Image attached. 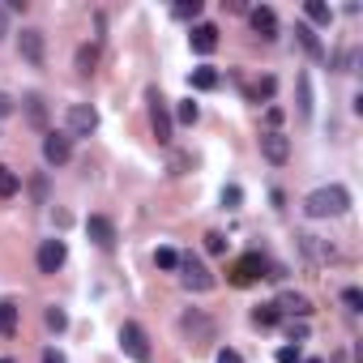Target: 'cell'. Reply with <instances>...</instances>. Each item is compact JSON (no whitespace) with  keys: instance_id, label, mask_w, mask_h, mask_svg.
Returning <instances> with one entry per match:
<instances>
[{"instance_id":"obj_1","label":"cell","mask_w":363,"mask_h":363,"mask_svg":"<svg viewBox=\"0 0 363 363\" xmlns=\"http://www.w3.org/2000/svg\"><path fill=\"white\" fill-rule=\"evenodd\" d=\"M346 210H350V193L342 184H325V189L303 197V214L308 218H342Z\"/></svg>"},{"instance_id":"obj_2","label":"cell","mask_w":363,"mask_h":363,"mask_svg":"<svg viewBox=\"0 0 363 363\" xmlns=\"http://www.w3.org/2000/svg\"><path fill=\"white\" fill-rule=\"evenodd\" d=\"M120 350H124L133 363H150V354H154V350H150V337H145V329H141L137 320H124V325H120Z\"/></svg>"},{"instance_id":"obj_3","label":"cell","mask_w":363,"mask_h":363,"mask_svg":"<svg viewBox=\"0 0 363 363\" xmlns=\"http://www.w3.org/2000/svg\"><path fill=\"white\" fill-rule=\"evenodd\" d=\"M257 278H269V261H265L261 252H248V257H240V261L231 265V282H235V286H252Z\"/></svg>"},{"instance_id":"obj_4","label":"cell","mask_w":363,"mask_h":363,"mask_svg":"<svg viewBox=\"0 0 363 363\" xmlns=\"http://www.w3.org/2000/svg\"><path fill=\"white\" fill-rule=\"evenodd\" d=\"M179 282H184V291H210L214 286V274L189 252V257H179Z\"/></svg>"},{"instance_id":"obj_5","label":"cell","mask_w":363,"mask_h":363,"mask_svg":"<svg viewBox=\"0 0 363 363\" xmlns=\"http://www.w3.org/2000/svg\"><path fill=\"white\" fill-rule=\"evenodd\" d=\"M150 124H154V137L158 145H171V107L158 90H150Z\"/></svg>"},{"instance_id":"obj_6","label":"cell","mask_w":363,"mask_h":363,"mask_svg":"<svg viewBox=\"0 0 363 363\" xmlns=\"http://www.w3.org/2000/svg\"><path fill=\"white\" fill-rule=\"evenodd\" d=\"M99 128V111L90 103H73L69 107V137H90Z\"/></svg>"},{"instance_id":"obj_7","label":"cell","mask_w":363,"mask_h":363,"mask_svg":"<svg viewBox=\"0 0 363 363\" xmlns=\"http://www.w3.org/2000/svg\"><path fill=\"white\" fill-rule=\"evenodd\" d=\"M261 154H265L274 167H282V162L291 158V137H286L282 128H269V133H261Z\"/></svg>"},{"instance_id":"obj_8","label":"cell","mask_w":363,"mask_h":363,"mask_svg":"<svg viewBox=\"0 0 363 363\" xmlns=\"http://www.w3.org/2000/svg\"><path fill=\"white\" fill-rule=\"evenodd\" d=\"M35 261H39V274H56V269L69 261V244H65V240H43Z\"/></svg>"},{"instance_id":"obj_9","label":"cell","mask_w":363,"mask_h":363,"mask_svg":"<svg viewBox=\"0 0 363 363\" xmlns=\"http://www.w3.org/2000/svg\"><path fill=\"white\" fill-rule=\"evenodd\" d=\"M295 240H299V248H303V257H308L312 265H329V261H337V248L325 244L320 235H308V231H303V235H295Z\"/></svg>"},{"instance_id":"obj_10","label":"cell","mask_w":363,"mask_h":363,"mask_svg":"<svg viewBox=\"0 0 363 363\" xmlns=\"http://www.w3.org/2000/svg\"><path fill=\"white\" fill-rule=\"evenodd\" d=\"M43 158H48L52 167L69 162V158H73V137H69V133H48V137H43Z\"/></svg>"},{"instance_id":"obj_11","label":"cell","mask_w":363,"mask_h":363,"mask_svg":"<svg viewBox=\"0 0 363 363\" xmlns=\"http://www.w3.org/2000/svg\"><path fill=\"white\" fill-rule=\"evenodd\" d=\"M18 48H22V56H26L35 69H43V60H48V48H43V30H22V35H18Z\"/></svg>"},{"instance_id":"obj_12","label":"cell","mask_w":363,"mask_h":363,"mask_svg":"<svg viewBox=\"0 0 363 363\" xmlns=\"http://www.w3.org/2000/svg\"><path fill=\"white\" fill-rule=\"evenodd\" d=\"M86 235H90V244L111 248V244H116V223L103 218V214H90V218H86Z\"/></svg>"},{"instance_id":"obj_13","label":"cell","mask_w":363,"mask_h":363,"mask_svg":"<svg viewBox=\"0 0 363 363\" xmlns=\"http://www.w3.org/2000/svg\"><path fill=\"white\" fill-rule=\"evenodd\" d=\"M248 22H252V30H257L261 39H278V13H274L269 5H257V9L248 13Z\"/></svg>"},{"instance_id":"obj_14","label":"cell","mask_w":363,"mask_h":363,"mask_svg":"<svg viewBox=\"0 0 363 363\" xmlns=\"http://www.w3.org/2000/svg\"><path fill=\"white\" fill-rule=\"evenodd\" d=\"M189 43H193V52H197V56H210V52L218 48V26L197 22V26H193V35H189Z\"/></svg>"},{"instance_id":"obj_15","label":"cell","mask_w":363,"mask_h":363,"mask_svg":"<svg viewBox=\"0 0 363 363\" xmlns=\"http://www.w3.org/2000/svg\"><path fill=\"white\" fill-rule=\"evenodd\" d=\"M278 312H282V316H299V320H308V316H312V299H308V295L286 291V295L278 299Z\"/></svg>"},{"instance_id":"obj_16","label":"cell","mask_w":363,"mask_h":363,"mask_svg":"<svg viewBox=\"0 0 363 363\" xmlns=\"http://www.w3.org/2000/svg\"><path fill=\"white\" fill-rule=\"evenodd\" d=\"M295 39H299V48H303L312 60H325V56H329V52H325V43L316 39V30H312V26H303V22H299V26H295Z\"/></svg>"},{"instance_id":"obj_17","label":"cell","mask_w":363,"mask_h":363,"mask_svg":"<svg viewBox=\"0 0 363 363\" xmlns=\"http://www.w3.org/2000/svg\"><path fill=\"white\" fill-rule=\"evenodd\" d=\"M189 86H193V90H214V86H218V69H210V65L193 69V73H189Z\"/></svg>"},{"instance_id":"obj_18","label":"cell","mask_w":363,"mask_h":363,"mask_svg":"<svg viewBox=\"0 0 363 363\" xmlns=\"http://www.w3.org/2000/svg\"><path fill=\"white\" fill-rule=\"evenodd\" d=\"M18 329V303L13 299H0V337H9Z\"/></svg>"},{"instance_id":"obj_19","label":"cell","mask_w":363,"mask_h":363,"mask_svg":"<svg viewBox=\"0 0 363 363\" xmlns=\"http://www.w3.org/2000/svg\"><path fill=\"white\" fill-rule=\"evenodd\" d=\"M94 65H99V48H94V43L77 48V73H82V77H90V73H94Z\"/></svg>"},{"instance_id":"obj_20","label":"cell","mask_w":363,"mask_h":363,"mask_svg":"<svg viewBox=\"0 0 363 363\" xmlns=\"http://www.w3.org/2000/svg\"><path fill=\"white\" fill-rule=\"evenodd\" d=\"M303 13H308V22H316V26H329V22H333V9H329V5H320V0H308Z\"/></svg>"},{"instance_id":"obj_21","label":"cell","mask_w":363,"mask_h":363,"mask_svg":"<svg viewBox=\"0 0 363 363\" xmlns=\"http://www.w3.org/2000/svg\"><path fill=\"white\" fill-rule=\"evenodd\" d=\"M252 320H257L261 329H269V325L282 320V312H278V303H261V308H252Z\"/></svg>"},{"instance_id":"obj_22","label":"cell","mask_w":363,"mask_h":363,"mask_svg":"<svg viewBox=\"0 0 363 363\" xmlns=\"http://www.w3.org/2000/svg\"><path fill=\"white\" fill-rule=\"evenodd\" d=\"M18 189H22V179L9 167H0V197H18Z\"/></svg>"},{"instance_id":"obj_23","label":"cell","mask_w":363,"mask_h":363,"mask_svg":"<svg viewBox=\"0 0 363 363\" xmlns=\"http://www.w3.org/2000/svg\"><path fill=\"white\" fill-rule=\"evenodd\" d=\"M299 116L303 120L312 116V82H308V73H299Z\"/></svg>"},{"instance_id":"obj_24","label":"cell","mask_w":363,"mask_h":363,"mask_svg":"<svg viewBox=\"0 0 363 363\" xmlns=\"http://www.w3.org/2000/svg\"><path fill=\"white\" fill-rule=\"evenodd\" d=\"M154 265L171 274V269H179V252H175V248H158V252H154Z\"/></svg>"},{"instance_id":"obj_25","label":"cell","mask_w":363,"mask_h":363,"mask_svg":"<svg viewBox=\"0 0 363 363\" xmlns=\"http://www.w3.org/2000/svg\"><path fill=\"white\" fill-rule=\"evenodd\" d=\"M197 116H201V107H197L193 99H184V103L175 107V120H179V124H197Z\"/></svg>"},{"instance_id":"obj_26","label":"cell","mask_w":363,"mask_h":363,"mask_svg":"<svg viewBox=\"0 0 363 363\" xmlns=\"http://www.w3.org/2000/svg\"><path fill=\"white\" fill-rule=\"evenodd\" d=\"M171 13H175V18H184V22H189V18H201V0H179Z\"/></svg>"},{"instance_id":"obj_27","label":"cell","mask_w":363,"mask_h":363,"mask_svg":"<svg viewBox=\"0 0 363 363\" xmlns=\"http://www.w3.org/2000/svg\"><path fill=\"white\" fill-rule=\"evenodd\" d=\"M43 320H48V329H56V333H60V329H69V316H65V308H56V303L48 308V316H43Z\"/></svg>"},{"instance_id":"obj_28","label":"cell","mask_w":363,"mask_h":363,"mask_svg":"<svg viewBox=\"0 0 363 363\" xmlns=\"http://www.w3.org/2000/svg\"><path fill=\"white\" fill-rule=\"evenodd\" d=\"M342 303H346L350 312H359V308H363V291H359V286H346V291H342Z\"/></svg>"},{"instance_id":"obj_29","label":"cell","mask_w":363,"mask_h":363,"mask_svg":"<svg viewBox=\"0 0 363 363\" xmlns=\"http://www.w3.org/2000/svg\"><path fill=\"white\" fill-rule=\"evenodd\" d=\"M248 94H252L257 103H261V99H269V94H274V77H261V82H257V86H252Z\"/></svg>"},{"instance_id":"obj_30","label":"cell","mask_w":363,"mask_h":363,"mask_svg":"<svg viewBox=\"0 0 363 363\" xmlns=\"http://www.w3.org/2000/svg\"><path fill=\"white\" fill-rule=\"evenodd\" d=\"M278 363H303V354H299V346H278V354H274Z\"/></svg>"},{"instance_id":"obj_31","label":"cell","mask_w":363,"mask_h":363,"mask_svg":"<svg viewBox=\"0 0 363 363\" xmlns=\"http://www.w3.org/2000/svg\"><path fill=\"white\" fill-rule=\"evenodd\" d=\"M240 201H244V193H240L235 184H231V189H223V206H227V210H240Z\"/></svg>"},{"instance_id":"obj_32","label":"cell","mask_w":363,"mask_h":363,"mask_svg":"<svg viewBox=\"0 0 363 363\" xmlns=\"http://www.w3.org/2000/svg\"><path fill=\"white\" fill-rule=\"evenodd\" d=\"M286 337H291V342H295V346H299V342H303V337H308V325H303V320H299V325H295V320H291V325H286Z\"/></svg>"},{"instance_id":"obj_33","label":"cell","mask_w":363,"mask_h":363,"mask_svg":"<svg viewBox=\"0 0 363 363\" xmlns=\"http://www.w3.org/2000/svg\"><path fill=\"white\" fill-rule=\"evenodd\" d=\"M206 248H210V252H227V240H223L218 231H210V235H206Z\"/></svg>"},{"instance_id":"obj_34","label":"cell","mask_w":363,"mask_h":363,"mask_svg":"<svg viewBox=\"0 0 363 363\" xmlns=\"http://www.w3.org/2000/svg\"><path fill=\"white\" fill-rule=\"evenodd\" d=\"M214 363H244V359H240V350H231V346H223V350L214 354Z\"/></svg>"},{"instance_id":"obj_35","label":"cell","mask_w":363,"mask_h":363,"mask_svg":"<svg viewBox=\"0 0 363 363\" xmlns=\"http://www.w3.org/2000/svg\"><path fill=\"white\" fill-rule=\"evenodd\" d=\"M30 120L43 124V99H39V94H30Z\"/></svg>"},{"instance_id":"obj_36","label":"cell","mask_w":363,"mask_h":363,"mask_svg":"<svg viewBox=\"0 0 363 363\" xmlns=\"http://www.w3.org/2000/svg\"><path fill=\"white\" fill-rule=\"evenodd\" d=\"M43 363H65V354H60L56 346H48V350H43Z\"/></svg>"},{"instance_id":"obj_37","label":"cell","mask_w":363,"mask_h":363,"mask_svg":"<svg viewBox=\"0 0 363 363\" xmlns=\"http://www.w3.org/2000/svg\"><path fill=\"white\" fill-rule=\"evenodd\" d=\"M5 35H9V9L0 5V39H5Z\"/></svg>"},{"instance_id":"obj_38","label":"cell","mask_w":363,"mask_h":363,"mask_svg":"<svg viewBox=\"0 0 363 363\" xmlns=\"http://www.w3.org/2000/svg\"><path fill=\"white\" fill-rule=\"evenodd\" d=\"M9 111H13V99H9L5 90H0V116H9Z\"/></svg>"},{"instance_id":"obj_39","label":"cell","mask_w":363,"mask_h":363,"mask_svg":"<svg viewBox=\"0 0 363 363\" xmlns=\"http://www.w3.org/2000/svg\"><path fill=\"white\" fill-rule=\"evenodd\" d=\"M303 363H325V359H303Z\"/></svg>"},{"instance_id":"obj_40","label":"cell","mask_w":363,"mask_h":363,"mask_svg":"<svg viewBox=\"0 0 363 363\" xmlns=\"http://www.w3.org/2000/svg\"><path fill=\"white\" fill-rule=\"evenodd\" d=\"M0 363H13V359H0Z\"/></svg>"}]
</instances>
